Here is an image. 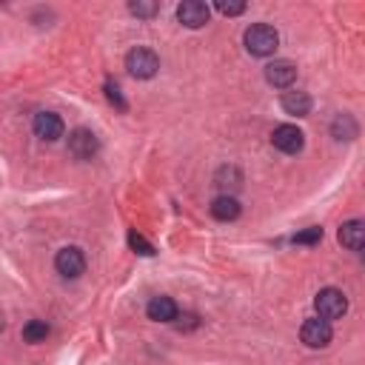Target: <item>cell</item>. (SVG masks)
Instances as JSON below:
<instances>
[{"instance_id":"6da1fadb","label":"cell","mask_w":365,"mask_h":365,"mask_svg":"<svg viewBox=\"0 0 365 365\" xmlns=\"http://www.w3.org/2000/svg\"><path fill=\"white\" fill-rule=\"evenodd\" d=\"M242 43H245L248 54H254V57H271L277 51V46H279V34L268 23H254V26L245 29Z\"/></svg>"},{"instance_id":"7a4b0ae2","label":"cell","mask_w":365,"mask_h":365,"mask_svg":"<svg viewBox=\"0 0 365 365\" xmlns=\"http://www.w3.org/2000/svg\"><path fill=\"white\" fill-rule=\"evenodd\" d=\"M314 308L319 314V319H342L345 311H348V297L339 291V288H322L314 299Z\"/></svg>"},{"instance_id":"3957f363","label":"cell","mask_w":365,"mask_h":365,"mask_svg":"<svg viewBox=\"0 0 365 365\" xmlns=\"http://www.w3.org/2000/svg\"><path fill=\"white\" fill-rule=\"evenodd\" d=\"M125 68L131 71V77H137V80H148V77L157 74V68H160V57H157L151 48L137 46V48H131V51L125 54Z\"/></svg>"},{"instance_id":"277c9868","label":"cell","mask_w":365,"mask_h":365,"mask_svg":"<svg viewBox=\"0 0 365 365\" xmlns=\"http://www.w3.org/2000/svg\"><path fill=\"white\" fill-rule=\"evenodd\" d=\"M54 268H57V274H60L63 279H77V277L86 271V257H83V251H80L77 245H66V248L57 251Z\"/></svg>"},{"instance_id":"5b68a950","label":"cell","mask_w":365,"mask_h":365,"mask_svg":"<svg viewBox=\"0 0 365 365\" xmlns=\"http://www.w3.org/2000/svg\"><path fill=\"white\" fill-rule=\"evenodd\" d=\"M299 336H302V342H305L308 348H325V345H331L334 331H331V322H328V319L314 317V319H305V322H302Z\"/></svg>"},{"instance_id":"8992f818","label":"cell","mask_w":365,"mask_h":365,"mask_svg":"<svg viewBox=\"0 0 365 365\" xmlns=\"http://www.w3.org/2000/svg\"><path fill=\"white\" fill-rule=\"evenodd\" d=\"M271 143H274V148H279L282 154H299V151H302V145H305V134H302L297 125L282 123V125H277V128H274Z\"/></svg>"},{"instance_id":"52a82bcc","label":"cell","mask_w":365,"mask_h":365,"mask_svg":"<svg viewBox=\"0 0 365 365\" xmlns=\"http://www.w3.org/2000/svg\"><path fill=\"white\" fill-rule=\"evenodd\" d=\"M97 148H100V140H97L94 131H88V128H74V131L68 134V154H71V157H77V160H91V157L97 154Z\"/></svg>"},{"instance_id":"ba28073f","label":"cell","mask_w":365,"mask_h":365,"mask_svg":"<svg viewBox=\"0 0 365 365\" xmlns=\"http://www.w3.org/2000/svg\"><path fill=\"white\" fill-rule=\"evenodd\" d=\"M63 131H66V125H63L60 114H54V111H40V114H34V134H37L40 140L54 143V140L63 137Z\"/></svg>"},{"instance_id":"9c48e42d","label":"cell","mask_w":365,"mask_h":365,"mask_svg":"<svg viewBox=\"0 0 365 365\" xmlns=\"http://www.w3.org/2000/svg\"><path fill=\"white\" fill-rule=\"evenodd\" d=\"M177 20L188 29H200L208 23V6L200 3V0H185L177 6Z\"/></svg>"},{"instance_id":"30bf717a","label":"cell","mask_w":365,"mask_h":365,"mask_svg":"<svg viewBox=\"0 0 365 365\" xmlns=\"http://www.w3.org/2000/svg\"><path fill=\"white\" fill-rule=\"evenodd\" d=\"M265 80L277 88H288L294 80H297V68L291 60H274L265 66Z\"/></svg>"},{"instance_id":"8fae6325","label":"cell","mask_w":365,"mask_h":365,"mask_svg":"<svg viewBox=\"0 0 365 365\" xmlns=\"http://www.w3.org/2000/svg\"><path fill=\"white\" fill-rule=\"evenodd\" d=\"M339 242L348 251H362V245H365V222L362 220H348L339 228Z\"/></svg>"},{"instance_id":"7c38bea8","label":"cell","mask_w":365,"mask_h":365,"mask_svg":"<svg viewBox=\"0 0 365 365\" xmlns=\"http://www.w3.org/2000/svg\"><path fill=\"white\" fill-rule=\"evenodd\" d=\"M145 314H148V319H154V322H174L180 311H177V302H174L171 297H154V299L148 302Z\"/></svg>"},{"instance_id":"4fadbf2b","label":"cell","mask_w":365,"mask_h":365,"mask_svg":"<svg viewBox=\"0 0 365 365\" xmlns=\"http://www.w3.org/2000/svg\"><path fill=\"white\" fill-rule=\"evenodd\" d=\"M211 217L220 220V222H231L240 217V202L234 194H220L214 202H211Z\"/></svg>"},{"instance_id":"5bb4252c","label":"cell","mask_w":365,"mask_h":365,"mask_svg":"<svg viewBox=\"0 0 365 365\" xmlns=\"http://www.w3.org/2000/svg\"><path fill=\"white\" fill-rule=\"evenodd\" d=\"M279 103H282V111L294 117H305L311 111V97L305 91H285Z\"/></svg>"},{"instance_id":"9a60e30c","label":"cell","mask_w":365,"mask_h":365,"mask_svg":"<svg viewBox=\"0 0 365 365\" xmlns=\"http://www.w3.org/2000/svg\"><path fill=\"white\" fill-rule=\"evenodd\" d=\"M331 134L336 140H354L356 137V120L351 114H336L331 123Z\"/></svg>"},{"instance_id":"2e32d148","label":"cell","mask_w":365,"mask_h":365,"mask_svg":"<svg viewBox=\"0 0 365 365\" xmlns=\"http://www.w3.org/2000/svg\"><path fill=\"white\" fill-rule=\"evenodd\" d=\"M46 336H48V325H46L43 319H29V322L23 325V339H26V342L37 345V342H46Z\"/></svg>"},{"instance_id":"e0dca14e","label":"cell","mask_w":365,"mask_h":365,"mask_svg":"<svg viewBox=\"0 0 365 365\" xmlns=\"http://www.w3.org/2000/svg\"><path fill=\"white\" fill-rule=\"evenodd\" d=\"M217 185L225 188V194H228V188H240V185H242V174H240L234 165H222V168L217 171Z\"/></svg>"},{"instance_id":"ac0fdd59","label":"cell","mask_w":365,"mask_h":365,"mask_svg":"<svg viewBox=\"0 0 365 365\" xmlns=\"http://www.w3.org/2000/svg\"><path fill=\"white\" fill-rule=\"evenodd\" d=\"M319 240H322V228H317V225H311V228L294 234V245H317Z\"/></svg>"},{"instance_id":"d6986e66","label":"cell","mask_w":365,"mask_h":365,"mask_svg":"<svg viewBox=\"0 0 365 365\" xmlns=\"http://www.w3.org/2000/svg\"><path fill=\"white\" fill-rule=\"evenodd\" d=\"M106 97H108V103H111V106H117L120 111H125V100H123V94H120V86H117V83H111V80L106 83Z\"/></svg>"},{"instance_id":"ffe728a7","label":"cell","mask_w":365,"mask_h":365,"mask_svg":"<svg viewBox=\"0 0 365 365\" xmlns=\"http://www.w3.org/2000/svg\"><path fill=\"white\" fill-rule=\"evenodd\" d=\"M128 245H131V248H134L137 254H145V257H151V254H154L151 242H145V240H143V237H140L137 231H131V234H128Z\"/></svg>"},{"instance_id":"44dd1931","label":"cell","mask_w":365,"mask_h":365,"mask_svg":"<svg viewBox=\"0 0 365 365\" xmlns=\"http://www.w3.org/2000/svg\"><path fill=\"white\" fill-rule=\"evenodd\" d=\"M128 11L137 14V17H154L157 14V3H131Z\"/></svg>"},{"instance_id":"7402d4cb","label":"cell","mask_w":365,"mask_h":365,"mask_svg":"<svg viewBox=\"0 0 365 365\" xmlns=\"http://www.w3.org/2000/svg\"><path fill=\"white\" fill-rule=\"evenodd\" d=\"M217 11L220 14H228V17H237V14H242L245 11V3H217Z\"/></svg>"}]
</instances>
